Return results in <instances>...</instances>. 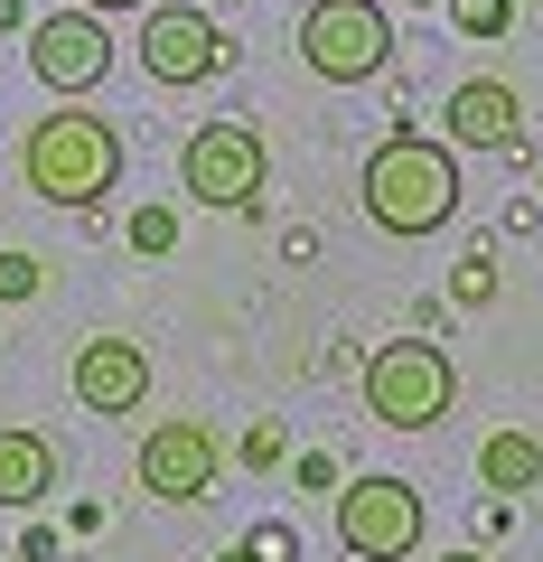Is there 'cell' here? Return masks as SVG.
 <instances>
[{
  "mask_svg": "<svg viewBox=\"0 0 543 562\" xmlns=\"http://www.w3.org/2000/svg\"><path fill=\"white\" fill-rule=\"evenodd\" d=\"M357 206H365V225H375V235H403V244L441 235V225L460 216V160H450V140L394 132L375 160H365Z\"/></svg>",
  "mask_w": 543,
  "mask_h": 562,
  "instance_id": "6da1fadb",
  "label": "cell"
},
{
  "mask_svg": "<svg viewBox=\"0 0 543 562\" xmlns=\"http://www.w3.org/2000/svg\"><path fill=\"white\" fill-rule=\"evenodd\" d=\"M20 179L47 206H103L122 179V132L103 113H38L20 140Z\"/></svg>",
  "mask_w": 543,
  "mask_h": 562,
  "instance_id": "7a4b0ae2",
  "label": "cell"
},
{
  "mask_svg": "<svg viewBox=\"0 0 543 562\" xmlns=\"http://www.w3.org/2000/svg\"><path fill=\"white\" fill-rule=\"evenodd\" d=\"M450 403H460V375L431 338H384L365 357V413L384 431H431V422H450Z\"/></svg>",
  "mask_w": 543,
  "mask_h": 562,
  "instance_id": "3957f363",
  "label": "cell"
},
{
  "mask_svg": "<svg viewBox=\"0 0 543 562\" xmlns=\"http://www.w3.org/2000/svg\"><path fill=\"white\" fill-rule=\"evenodd\" d=\"M301 57H309L319 85H375L384 66H394V20H384V0H309Z\"/></svg>",
  "mask_w": 543,
  "mask_h": 562,
  "instance_id": "277c9868",
  "label": "cell"
},
{
  "mask_svg": "<svg viewBox=\"0 0 543 562\" xmlns=\"http://www.w3.org/2000/svg\"><path fill=\"white\" fill-rule=\"evenodd\" d=\"M338 553L347 562H412L422 553V487L394 479V469L338 487Z\"/></svg>",
  "mask_w": 543,
  "mask_h": 562,
  "instance_id": "5b68a950",
  "label": "cell"
},
{
  "mask_svg": "<svg viewBox=\"0 0 543 562\" xmlns=\"http://www.w3.org/2000/svg\"><path fill=\"white\" fill-rule=\"evenodd\" d=\"M262 179H272V160H262V132L253 122H197L188 132V150H179V188L197 206H253L262 198Z\"/></svg>",
  "mask_w": 543,
  "mask_h": 562,
  "instance_id": "8992f818",
  "label": "cell"
},
{
  "mask_svg": "<svg viewBox=\"0 0 543 562\" xmlns=\"http://www.w3.org/2000/svg\"><path fill=\"white\" fill-rule=\"evenodd\" d=\"M29 76L47 85V94H94L103 76H113V29H103V10H47V20H29Z\"/></svg>",
  "mask_w": 543,
  "mask_h": 562,
  "instance_id": "52a82bcc",
  "label": "cell"
},
{
  "mask_svg": "<svg viewBox=\"0 0 543 562\" xmlns=\"http://www.w3.org/2000/svg\"><path fill=\"white\" fill-rule=\"evenodd\" d=\"M132 47H142V76L150 85H206L225 66V29L206 20L197 0H150Z\"/></svg>",
  "mask_w": 543,
  "mask_h": 562,
  "instance_id": "ba28073f",
  "label": "cell"
},
{
  "mask_svg": "<svg viewBox=\"0 0 543 562\" xmlns=\"http://www.w3.org/2000/svg\"><path fill=\"white\" fill-rule=\"evenodd\" d=\"M132 469H142V487H150L160 506H197V497H216L225 450H216V431H206V422H150Z\"/></svg>",
  "mask_w": 543,
  "mask_h": 562,
  "instance_id": "9c48e42d",
  "label": "cell"
},
{
  "mask_svg": "<svg viewBox=\"0 0 543 562\" xmlns=\"http://www.w3.org/2000/svg\"><path fill=\"white\" fill-rule=\"evenodd\" d=\"M76 403H84V413H142V403H150L142 338H84L76 347Z\"/></svg>",
  "mask_w": 543,
  "mask_h": 562,
  "instance_id": "30bf717a",
  "label": "cell"
},
{
  "mask_svg": "<svg viewBox=\"0 0 543 562\" xmlns=\"http://www.w3.org/2000/svg\"><path fill=\"white\" fill-rule=\"evenodd\" d=\"M441 122H450V150H506V160L524 150V103H516V85H497V76L460 85Z\"/></svg>",
  "mask_w": 543,
  "mask_h": 562,
  "instance_id": "8fae6325",
  "label": "cell"
},
{
  "mask_svg": "<svg viewBox=\"0 0 543 562\" xmlns=\"http://www.w3.org/2000/svg\"><path fill=\"white\" fill-rule=\"evenodd\" d=\"M57 487V450L47 431H0V506H38Z\"/></svg>",
  "mask_w": 543,
  "mask_h": 562,
  "instance_id": "7c38bea8",
  "label": "cell"
},
{
  "mask_svg": "<svg viewBox=\"0 0 543 562\" xmlns=\"http://www.w3.org/2000/svg\"><path fill=\"white\" fill-rule=\"evenodd\" d=\"M478 479L497 487V497L543 487V441H534V431H487V441H478Z\"/></svg>",
  "mask_w": 543,
  "mask_h": 562,
  "instance_id": "4fadbf2b",
  "label": "cell"
},
{
  "mask_svg": "<svg viewBox=\"0 0 543 562\" xmlns=\"http://www.w3.org/2000/svg\"><path fill=\"white\" fill-rule=\"evenodd\" d=\"M122 235H132V254H179V206H132V225H122Z\"/></svg>",
  "mask_w": 543,
  "mask_h": 562,
  "instance_id": "5bb4252c",
  "label": "cell"
},
{
  "mask_svg": "<svg viewBox=\"0 0 543 562\" xmlns=\"http://www.w3.org/2000/svg\"><path fill=\"white\" fill-rule=\"evenodd\" d=\"M450 20H460V38H506L516 0H450Z\"/></svg>",
  "mask_w": 543,
  "mask_h": 562,
  "instance_id": "9a60e30c",
  "label": "cell"
},
{
  "mask_svg": "<svg viewBox=\"0 0 543 562\" xmlns=\"http://www.w3.org/2000/svg\"><path fill=\"white\" fill-rule=\"evenodd\" d=\"M38 291H47V262L38 254H0V301L20 310V301H38Z\"/></svg>",
  "mask_w": 543,
  "mask_h": 562,
  "instance_id": "2e32d148",
  "label": "cell"
},
{
  "mask_svg": "<svg viewBox=\"0 0 543 562\" xmlns=\"http://www.w3.org/2000/svg\"><path fill=\"white\" fill-rule=\"evenodd\" d=\"M450 291H460L468 310H478V301H497V254H468V262H460V281H450Z\"/></svg>",
  "mask_w": 543,
  "mask_h": 562,
  "instance_id": "e0dca14e",
  "label": "cell"
},
{
  "mask_svg": "<svg viewBox=\"0 0 543 562\" xmlns=\"http://www.w3.org/2000/svg\"><path fill=\"white\" fill-rule=\"evenodd\" d=\"M244 543H253L262 562H291V553H301V543H291V525H262V535H244Z\"/></svg>",
  "mask_w": 543,
  "mask_h": 562,
  "instance_id": "ac0fdd59",
  "label": "cell"
},
{
  "mask_svg": "<svg viewBox=\"0 0 543 562\" xmlns=\"http://www.w3.org/2000/svg\"><path fill=\"white\" fill-rule=\"evenodd\" d=\"M84 10H103V20H113V10H150V0H84Z\"/></svg>",
  "mask_w": 543,
  "mask_h": 562,
  "instance_id": "d6986e66",
  "label": "cell"
},
{
  "mask_svg": "<svg viewBox=\"0 0 543 562\" xmlns=\"http://www.w3.org/2000/svg\"><path fill=\"white\" fill-rule=\"evenodd\" d=\"M0 29H29V10H20V0H0Z\"/></svg>",
  "mask_w": 543,
  "mask_h": 562,
  "instance_id": "ffe728a7",
  "label": "cell"
},
{
  "mask_svg": "<svg viewBox=\"0 0 543 562\" xmlns=\"http://www.w3.org/2000/svg\"><path fill=\"white\" fill-rule=\"evenodd\" d=\"M216 562H262V553H253V543H235V553H216Z\"/></svg>",
  "mask_w": 543,
  "mask_h": 562,
  "instance_id": "44dd1931",
  "label": "cell"
},
{
  "mask_svg": "<svg viewBox=\"0 0 543 562\" xmlns=\"http://www.w3.org/2000/svg\"><path fill=\"white\" fill-rule=\"evenodd\" d=\"M441 562H487V553H478V543H460V553H441Z\"/></svg>",
  "mask_w": 543,
  "mask_h": 562,
  "instance_id": "7402d4cb",
  "label": "cell"
},
{
  "mask_svg": "<svg viewBox=\"0 0 543 562\" xmlns=\"http://www.w3.org/2000/svg\"><path fill=\"white\" fill-rule=\"evenodd\" d=\"M403 10H450V0H403Z\"/></svg>",
  "mask_w": 543,
  "mask_h": 562,
  "instance_id": "603a6c76",
  "label": "cell"
}]
</instances>
